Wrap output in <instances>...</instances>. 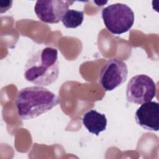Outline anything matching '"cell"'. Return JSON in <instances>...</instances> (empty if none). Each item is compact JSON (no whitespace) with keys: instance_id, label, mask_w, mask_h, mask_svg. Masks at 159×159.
<instances>
[{"instance_id":"1","label":"cell","mask_w":159,"mask_h":159,"mask_svg":"<svg viewBox=\"0 0 159 159\" xmlns=\"http://www.w3.org/2000/svg\"><path fill=\"white\" fill-rule=\"evenodd\" d=\"M60 103V98L55 93L40 86L21 89L15 101L18 116L24 120L35 118Z\"/></svg>"},{"instance_id":"2","label":"cell","mask_w":159,"mask_h":159,"mask_svg":"<svg viewBox=\"0 0 159 159\" xmlns=\"http://www.w3.org/2000/svg\"><path fill=\"white\" fill-rule=\"evenodd\" d=\"M58 50L50 47L43 48L28 59L24 68V78L39 86H49L58 77Z\"/></svg>"},{"instance_id":"3","label":"cell","mask_w":159,"mask_h":159,"mask_svg":"<svg viewBox=\"0 0 159 159\" xmlns=\"http://www.w3.org/2000/svg\"><path fill=\"white\" fill-rule=\"evenodd\" d=\"M102 18L110 32L119 35L131 29L134 23L135 16L132 9L127 4L116 3L102 9Z\"/></svg>"},{"instance_id":"4","label":"cell","mask_w":159,"mask_h":159,"mask_svg":"<svg viewBox=\"0 0 159 159\" xmlns=\"http://www.w3.org/2000/svg\"><path fill=\"white\" fill-rule=\"evenodd\" d=\"M156 93L155 83L146 75L141 74L133 76L127 86L126 97L129 102L142 104L151 101L155 97Z\"/></svg>"},{"instance_id":"5","label":"cell","mask_w":159,"mask_h":159,"mask_svg":"<svg viewBox=\"0 0 159 159\" xmlns=\"http://www.w3.org/2000/svg\"><path fill=\"white\" fill-rule=\"evenodd\" d=\"M128 69L122 60L111 58L101 70L99 83L106 91H111L124 83L127 78Z\"/></svg>"},{"instance_id":"6","label":"cell","mask_w":159,"mask_h":159,"mask_svg":"<svg viewBox=\"0 0 159 159\" xmlns=\"http://www.w3.org/2000/svg\"><path fill=\"white\" fill-rule=\"evenodd\" d=\"M74 2L71 1L42 0L37 1L34 11L38 18L48 24H57L61 20L68 7Z\"/></svg>"},{"instance_id":"7","label":"cell","mask_w":159,"mask_h":159,"mask_svg":"<svg viewBox=\"0 0 159 159\" xmlns=\"http://www.w3.org/2000/svg\"><path fill=\"white\" fill-rule=\"evenodd\" d=\"M136 122L147 130L158 131L159 129V104L149 101L142 104L135 114Z\"/></svg>"},{"instance_id":"8","label":"cell","mask_w":159,"mask_h":159,"mask_svg":"<svg viewBox=\"0 0 159 159\" xmlns=\"http://www.w3.org/2000/svg\"><path fill=\"white\" fill-rule=\"evenodd\" d=\"M83 125L91 134L98 135L107 126V119L104 114L91 109L84 113L82 118Z\"/></svg>"},{"instance_id":"9","label":"cell","mask_w":159,"mask_h":159,"mask_svg":"<svg viewBox=\"0 0 159 159\" xmlns=\"http://www.w3.org/2000/svg\"><path fill=\"white\" fill-rule=\"evenodd\" d=\"M84 20L83 11L68 9L64 14L61 21L66 28L75 29L81 25Z\"/></svg>"},{"instance_id":"10","label":"cell","mask_w":159,"mask_h":159,"mask_svg":"<svg viewBox=\"0 0 159 159\" xmlns=\"http://www.w3.org/2000/svg\"><path fill=\"white\" fill-rule=\"evenodd\" d=\"M12 1H5V5L1 4L0 8H1V13H3L7 11L9 9H10L12 6Z\"/></svg>"}]
</instances>
